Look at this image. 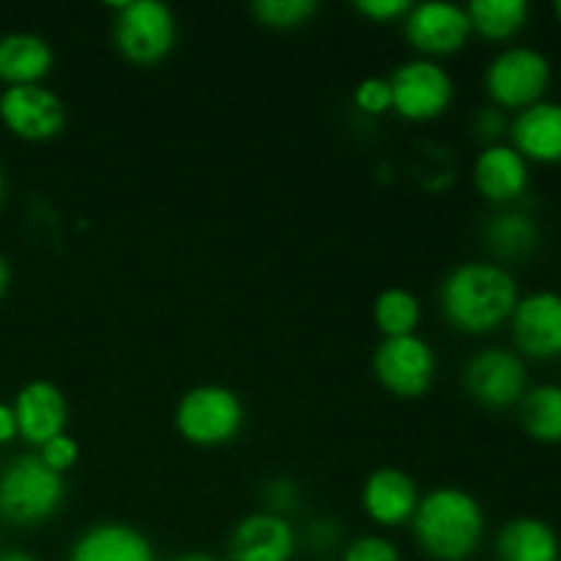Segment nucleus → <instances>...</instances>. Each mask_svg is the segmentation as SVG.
<instances>
[{"mask_svg":"<svg viewBox=\"0 0 561 561\" xmlns=\"http://www.w3.org/2000/svg\"><path fill=\"white\" fill-rule=\"evenodd\" d=\"M518 283L502 263L469 261L444 277L442 312L463 334H488L507 323L518 305Z\"/></svg>","mask_w":561,"mask_h":561,"instance_id":"f257e3e1","label":"nucleus"},{"mask_svg":"<svg viewBox=\"0 0 561 561\" xmlns=\"http://www.w3.org/2000/svg\"><path fill=\"white\" fill-rule=\"evenodd\" d=\"M411 529L433 561H469L485 535V513L469 491L444 485L420 499Z\"/></svg>","mask_w":561,"mask_h":561,"instance_id":"f03ea898","label":"nucleus"},{"mask_svg":"<svg viewBox=\"0 0 561 561\" xmlns=\"http://www.w3.org/2000/svg\"><path fill=\"white\" fill-rule=\"evenodd\" d=\"M66 499L64 474L38 455H20L0 471V518L14 526H38L53 518Z\"/></svg>","mask_w":561,"mask_h":561,"instance_id":"7ed1b4c3","label":"nucleus"},{"mask_svg":"<svg viewBox=\"0 0 561 561\" xmlns=\"http://www.w3.org/2000/svg\"><path fill=\"white\" fill-rule=\"evenodd\" d=\"M247 420L239 394L222 383H201L181 394L175 405V431L195 447H222L241 433Z\"/></svg>","mask_w":561,"mask_h":561,"instance_id":"20e7f679","label":"nucleus"},{"mask_svg":"<svg viewBox=\"0 0 561 561\" xmlns=\"http://www.w3.org/2000/svg\"><path fill=\"white\" fill-rule=\"evenodd\" d=\"M113 44L135 66H157L173 53L179 22L170 5L159 0H124L115 3Z\"/></svg>","mask_w":561,"mask_h":561,"instance_id":"39448f33","label":"nucleus"},{"mask_svg":"<svg viewBox=\"0 0 561 561\" xmlns=\"http://www.w3.org/2000/svg\"><path fill=\"white\" fill-rule=\"evenodd\" d=\"M551 85V60L535 47H504L485 69V91L493 107L526 110L542 102Z\"/></svg>","mask_w":561,"mask_h":561,"instance_id":"423d86ee","label":"nucleus"},{"mask_svg":"<svg viewBox=\"0 0 561 561\" xmlns=\"http://www.w3.org/2000/svg\"><path fill=\"white\" fill-rule=\"evenodd\" d=\"M392 110L405 121L442 118L453 104L455 82L442 64L431 58H414L400 64L389 77Z\"/></svg>","mask_w":561,"mask_h":561,"instance_id":"0eeeda50","label":"nucleus"},{"mask_svg":"<svg viewBox=\"0 0 561 561\" xmlns=\"http://www.w3.org/2000/svg\"><path fill=\"white\" fill-rule=\"evenodd\" d=\"M373 373L394 398H422L436 378V351L420 334L383 337L373 356Z\"/></svg>","mask_w":561,"mask_h":561,"instance_id":"6e6552de","label":"nucleus"},{"mask_svg":"<svg viewBox=\"0 0 561 561\" xmlns=\"http://www.w3.org/2000/svg\"><path fill=\"white\" fill-rule=\"evenodd\" d=\"M0 121L20 140L47 142L66 129V104L42 82L9 85L0 93Z\"/></svg>","mask_w":561,"mask_h":561,"instance_id":"1a4fd4ad","label":"nucleus"},{"mask_svg":"<svg viewBox=\"0 0 561 561\" xmlns=\"http://www.w3.org/2000/svg\"><path fill=\"white\" fill-rule=\"evenodd\" d=\"M463 387L485 409L518 405L529 389L526 365L515 351L485 348L471 356L463 367Z\"/></svg>","mask_w":561,"mask_h":561,"instance_id":"9d476101","label":"nucleus"},{"mask_svg":"<svg viewBox=\"0 0 561 561\" xmlns=\"http://www.w3.org/2000/svg\"><path fill=\"white\" fill-rule=\"evenodd\" d=\"M403 33L411 47L422 53V58L433 60L438 55L460 53L474 31L466 5L427 0V3H411L409 14L403 16Z\"/></svg>","mask_w":561,"mask_h":561,"instance_id":"9b49d317","label":"nucleus"},{"mask_svg":"<svg viewBox=\"0 0 561 561\" xmlns=\"http://www.w3.org/2000/svg\"><path fill=\"white\" fill-rule=\"evenodd\" d=\"M510 327L520 354L531 359H557L561 356V294L535 290L520 296Z\"/></svg>","mask_w":561,"mask_h":561,"instance_id":"f8f14e48","label":"nucleus"},{"mask_svg":"<svg viewBox=\"0 0 561 561\" xmlns=\"http://www.w3.org/2000/svg\"><path fill=\"white\" fill-rule=\"evenodd\" d=\"M11 409L16 416V431L33 447H44L49 438L66 433V425H69V403H66L64 389L44 378L27 381L16 392Z\"/></svg>","mask_w":561,"mask_h":561,"instance_id":"ddd939ff","label":"nucleus"},{"mask_svg":"<svg viewBox=\"0 0 561 561\" xmlns=\"http://www.w3.org/2000/svg\"><path fill=\"white\" fill-rule=\"evenodd\" d=\"M294 551V526L268 510L241 518L228 540V561H290Z\"/></svg>","mask_w":561,"mask_h":561,"instance_id":"4468645a","label":"nucleus"},{"mask_svg":"<svg viewBox=\"0 0 561 561\" xmlns=\"http://www.w3.org/2000/svg\"><path fill=\"white\" fill-rule=\"evenodd\" d=\"M420 488L405 471L383 466L362 485V510L378 526H403L414 518L420 504Z\"/></svg>","mask_w":561,"mask_h":561,"instance_id":"2eb2a0df","label":"nucleus"},{"mask_svg":"<svg viewBox=\"0 0 561 561\" xmlns=\"http://www.w3.org/2000/svg\"><path fill=\"white\" fill-rule=\"evenodd\" d=\"M529 162L510 142L485 146L474 159V186L496 206L518 201L529 190Z\"/></svg>","mask_w":561,"mask_h":561,"instance_id":"dca6fc26","label":"nucleus"},{"mask_svg":"<svg viewBox=\"0 0 561 561\" xmlns=\"http://www.w3.org/2000/svg\"><path fill=\"white\" fill-rule=\"evenodd\" d=\"M510 146L526 159V162L553 164L561 159V104L537 102L520 110L510 124Z\"/></svg>","mask_w":561,"mask_h":561,"instance_id":"f3484780","label":"nucleus"},{"mask_svg":"<svg viewBox=\"0 0 561 561\" xmlns=\"http://www.w3.org/2000/svg\"><path fill=\"white\" fill-rule=\"evenodd\" d=\"M69 561H157V553L140 529L104 520L77 537Z\"/></svg>","mask_w":561,"mask_h":561,"instance_id":"a211bd4d","label":"nucleus"},{"mask_svg":"<svg viewBox=\"0 0 561 561\" xmlns=\"http://www.w3.org/2000/svg\"><path fill=\"white\" fill-rule=\"evenodd\" d=\"M55 53L38 33L14 31L0 36V80L5 85H36L53 71Z\"/></svg>","mask_w":561,"mask_h":561,"instance_id":"6ab92c4d","label":"nucleus"},{"mask_svg":"<svg viewBox=\"0 0 561 561\" xmlns=\"http://www.w3.org/2000/svg\"><path fill=\"white\" fill-rule=\"evenodd\" d=\"M499 561H561L557 529L535 515L507 520L496 537Z\"/></svg>","mask_w":561,"mask_h":561,"instance_id":"aec40b11","label":"nucleus"},{"mask_svg":"<svg viewBox=\"0 0 561 561\" xmlns=\"http://www.w3.org/2000/svg\"><path fill=\"white\" fill-rule=\"evenodd\" d=\"M485 244L499 261H520L540 244V228L535 219L518 208L496 211L485 225Z\"/></svg>","mask_w":561,"mask_h":561,"instance_id":"412c9836","label":"nucleus"},{"mask_svg":"<svg viewBox=\"0 0 561 561\" xmlns=\"http://www.w3.org/2000/svg\"><path fill=\"white\" fill-rule=\"evenodd\" d=\"M520 425L535 442L561 444V387L559 383H540L526 389L518 403Z\"/></svg>","mask_w":561,"mask_h":561,"instance_id":"4be33fe9","label":"nucleus"},{"mask_svg":"<svg viewBox=\"0 0 561 561\" xmlns=\"http://www.w3.org/2000/svg\"><path fill=\"white\" fill-rule=\"evenodd\" d=\"M471 20V31L491 42H507L518 36L529 22V3L526 0H474L466 5Z\"/></svg>","mask_w":561,"mask_h":561,"instance_id":"5701e85b","label":"nucleus"},{"mask_svg":"<svg viewBox=\"0 0 561 561\" xmlns=\"http://www.w3.org/2000/svg\"><path fill=\"white\" fill-rule=\"evenodd\" d=\"M373 321L383 337L416 334L422 321V301L405 288H387L373 301Z\"/></svg>","mask_w":561,"mask_h":561,"instance_id":"b1692460","label":"nucleus"},{"mask_svg":"<svg viewBox=\"0 0 561 561\" xmlns=\"http://www.w3.org/2000/svg\"><path fill=\"white\" fill-rule=\"evenodd\" d=\"M250 14L272 31H296L318 14L316 0H255Z\"/></svg>","mask_w":561,"mask_h":561,"instance_id":"393cba45","label":"nucleus"},{"mask_svg":"<svg viewBox=\"0 0 561 561\" xmlns=\"http://www.w3.org/2000/svg\"><path fill=\"white\" fill-rule=\"evenodd\" d=\"M340 561H403L398 546L381 535H362L345 546Z\"/></svg>","mask_w":561,"mask_h":561,"instance_id":"a878e982","label":"nucleus"},{"mask_svg":"<svg viewBox=\"0 0 561 561\" xmlns=\"http://www.w3.org/2000/svg\"><path fill=\"white\" fill-rule=\"evenodd\" d=\"M354 104L367 115H383L392 110V88L389 77H365L354 91Z\"/></svg>","mask_w":561,"mask_h":561,"instance_id":"bb28decb","label":"nucleus"},{"mask_svg":"<svg viewBox=\"0 0 561 561\" xmlns=\"http://www.w3.org/2000/svg\"><path fill=\"white\" fill-rule=\"evenodd\" d=\"M38 458L44 460V466H49L58 474H66L69 469H75L77 460H80V444L77 438H71L69 433H60V436L49 438L44 447H38Z\"/></svg>","mask_w":561,"mask_h":561,"instance_id":"cd10ccee","label":"nucleus"},{"mask_svg":"<svg viewBox=\"0 0 561 561\" xmlns=\"http://www.w3.org/2000/svg\"><path fill=\"white\" fill-rule=\"evenodd\" d=\"M411 9V0H356V11L373 22L403 20Z\"/></svg>","mask_w":561,"mask_h":561,"instance_id":"c85d7f7f","label":"nucleus"},{"mask_svg":"<svg viewBox=\"0 0 561 561\" xmlns=\"http://www.w3.org/2000/svg\"><path fill=\"white\" fill-rule=\"evenodd\" d=\"M510 129L507 118L499 107H482L474 118V135L485 140V146L502 142V135Z\"/></svg>","mask_w":561,"mask_h":561,"instance_id":"c756f323","label":"nucleus"},{"mask_svg":"<svg viewBox=\"0 0 561 561\" xmlns=\"http://www.w3.org/2000/svg\"><path fill=\"white\" fill-rule=\"evenodd\" d=\"M296 502V485L290 480H272L266 488V507L268 513H288Z\"/></svg>","mask_w":561,"mask_h":561,"instance_id":"7c9ffc66","label":"nucleus"},{"mask_svg":"<svg viewBox=\"0 0 561 561\" xmlns=\"http://www.w3.org/2000/svg\"><path fill=\"white\" fill-rule=\"evenodd\" d=\"M16 436H20V431H16L14 409H11V405H5V403H0V444L14 442Z\"/></svg>","mask_w":561,"mask_h":561,"instance_id":"2f4dec72","label":"nucleus"},{"mask_svg":"<svg viewBox=\"0 0 561 561\" xmlns=\"http://www.w3.org/2000/svg\"><path fill=\"white\" fill-rule=\"evenodd\" d=\"M9 283H11V268H9V261H5V257L0 255V299H3L5 290H9Z\"/></svg>","mask_w":561,"mask_h":561,"instance_id":"473e14b6","label":"nucleus"},{"mask_svg":"<svg viewBox=\"0 0 561 561\" xmlns=\"http://www.w3.org/2000/svg\"><path fill=\"white\" fill-rule=\"evenodd\" d=\"M0 561H36V559L25 551H5V553H0Z\"/></svg>","mask_w":561,"mask_h":561,"instance_id":"72a5a7b5","label":"nucleus"},{"mask_svg":"<svg viewBox=\"0 0 561 561\" xmlns=\"http://www.w3.org/2000/svg\"><path fill=\"white\" fill-rule=\"evenodd\" d=\"M173 561H219V559L208 557V553H184V557H175Z\"/></svg>","mask_w":561,"mask_h":561,"instance_id":"f704fd0d","label":"nucleus"},{"mask_svg":"<svg viewBox=\"0 0 561 561\" xmlns=\"http://www.w3.org/2000/svg\"><path fill=\"white\" fill-rule=\"evenodd\" d=\"M3 197H5V179H3V168H0V206H3Z\"/></svg>","mask_w":561,"mask_h":561,"instance_id":"c9c22d12","label":"nucleus"},{"mask_svg":"<svg viewBox=\"0 0 561 561\" xmlns=\"http://www.w3.org/2000/svg\"><path fill=\"white\" fill-rule=\"evenodd\" d=\"M553 11H557V16H559V22H561V0H557V5H553Z\"/></svg>","mask_w":561,"mask_h":561,"instance_id":"e433bc0d","label":"nucleus"},{"mask_svg":"<svg viewBox=\"0 0 561 561\" xmlns=\"http://www.w3.org/2000/svg\"><path fill=\"white\" fill-rule=\"evenodd\" d=\"M559 164H561V159H559Z\"/></svg>","mask_w":561,"mask_h":561,"instance_id":"4c0bfd02","label":"nucleus"}]
</instances>
